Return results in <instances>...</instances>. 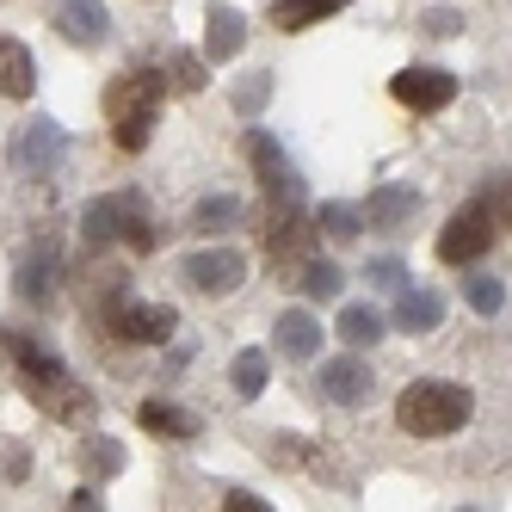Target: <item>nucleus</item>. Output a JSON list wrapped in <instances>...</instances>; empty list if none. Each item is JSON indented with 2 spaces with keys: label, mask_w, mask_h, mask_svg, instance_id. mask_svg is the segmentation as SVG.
<instances>
[{
  "label": "nucleus",
  "mask_w": 512,
  "mask_h": 512,
  "mask_svg": "<svg viewBox=\"0 0 512 512\" xmlns=\"http://www.w3.org/2000/svg\"><path fill=\"white\" fill-rule=\"evenodd\" d=\"M167 93H173V87H167L161 68H130V75H118L112 87H105V124H112V136H118L124 155H142V149H149Z\"/></svg>",
  "instance_id": "nucleus-1"
},
{
  "label": "nucleus",
  "mask_w": 512,
  "mask_h": 512,
  "mask_svg": "<svg viewBox=\"0 0 512 512\" xmlns=\"http://www.w3.org/2000/svg\"><path fill=\"white\" fill-rule=\"evenodd\" d=\"M469 389L463 383H438V377H420L395 395V426L401 432H414V438H445L469 420Z\"/></svg>",
  "instance_id": "nucleus-2"
},
{
  "label": "nucleus",
  "mask_w": 512,
  "mask_h": 512,
  "mask_svg": "<svg viewBox=\"0 0 512 512\" xmlns=\"http://www.w3.org/2000/svg\"><path fill=\"white\" fill-rule=\"evenodd\" d=\"M81 235H87V247H136V253H149L155 247L149 198H142V192H105V198H93L87 216H81Z\"/></svg>",
  "instance_id": "nucleus-3"
},
{
  "label": "nucleus",
  "mask_w": 512,
  "mask_h": 512,
  "mask_svg": "<svg viewBox=\"0 0 512 512\" xmlns=\"http://www.w3.org/2000/svg\"><path fill=\"white\" fill-rule=\"evenodd\" d=\"M253 229H260V247H266L272 266H297L303 253L315 247V216L303 204H266Z\"/></svg>",
  "instance_id": "nucleus-4"
},
{
  "label": "nucleus",
  "mask_w": 512,
  "mask_h": 512,
  "mask_svg": "<svg viewBox=\"0 0 512 512\" xmlns=\"http://www.w3.org/2000/svg\"><path fill=\"white\" fill-rule=\"evenodd\" d=\"M241 149H247L253 179L266 186V204H303V173L284 161V149H278L266 130H247V136H241Z\"/></svg>",
  "instance_id": "nucleus-5"
},
{
  "label": "nucleus",
  "mask_w": 512,
  "mask_h": 512,
  "mask_svg": "<svg viewBox=\"0 0 512 512\" xmlns=\"http://www.w3.org/2000/svg\"><path fill=\"white\" fill-rule=\"evenodd\" d=\"M173 327H179V315L161 309V303H136V297H112V303H105V334L124 340V346H155V340L173 334Z\"/></svg>",
  "instance_id": "nucleus-6"
},
{
  "label": "nucleus",
  "mask_w": 512,
  "mask_h": 512,
  "mask_svg": "<svg viewBox=\"0 0 512 512\" xmlns=\"http://www.w3.org/2000/svg\"><path fill=\"white\" fill-rule=\"evenodd\" d=\"M488 247H494V216H488L482 198H475L469 210H457L445 223V235H438V260H445V266H475Z\"/></svg>",
  "instance_id": "nucleus-7"
},
{
  "label": "nucleus",
  "mask_w": 512,
  "mask_h": 512,
  "mask_svg": "<svg viewBox=\"0 0 512 512\" xmlns=\"http://www.w3.org/2000/svg\"><path fill=\"white\" fill-rule=\"evenodd\" d=\"M62 278H68V266H62V247H56V241L25 247V260L13 266L19 297H25V303H38V309H50V303L62 297Z\"/></svg>",
  "instance_id": "nucleus-8"
},
{
  "label": "nucleus",
  "mask_w": 512,
  "mask_h": 512,
  "mask_svg": "<svg viewBox=\"0 0 512 512\" xmlns=\"http://www.w3.org/2000/svg\"><path fill=\"white\" fill-rule=\"evenodd\" d=\"M389 99L408 105V112H445V105L457 99V75L451 68H401V75L389 81Z\"/></svg>",
  "instance_id": "nucleus-9"
},
{
  "label": "nucleus",
  "mask_w": 512,
  "mask_h": 512,
  "mask_svg": "<svg viewBox=\"0 0 512 512\" xmlns=\"http://www.w3.org/2000/svg\"><path fill=\"white\" fill-rule=\"evenodd\" d=\"M186 278L204 290V297H229V290H241V278H247V260L235 247H198L186 260Z\"/></svg>",
  "instance_id": "nucleus-10"
},
{
  "label": "nucleus",
  "mask_w": 512,
  "mask_h": 512,
  "mask_svg": "<svg viewBox=\"0 0 512 512\" xmlns=\"http://www.w3.org/2000/svg\"><path fill=\"white\" fill-rule=\"evenodd\" d=\"M25 395L38 401V414H50V420H93V395L68 377V371H56V377H38V383H25Z\"/></svg>",
  "instance_id": "nucleus-11"
},
{
  "label": "nucleus",
  "mask_w": 512,
  "mask_h": 512,
  "mask_svg": "<svg viewBox=\"0 0 512 512\" xmlns=\"http://www.w3.org/2000/svg\"><path fill=\"white\" fill-rule=\"evenodd\" d=\"M56 31L75 50H99L112 38V13H105V0H56Z\"/></svg>",
  "instance_id": "nucleus-12"
},
{
  "label": "nucleus",
  "mask_w": 512,
  "mask_h": 512,
  "mask_svg": "<svg viewBox=\"0 0 512 512\" xmlns=\"http://www.w3.org/2000/svg\"><path fill=\"white\" fill-rule=\"evenodd\" d=\"M62 155H68V136H62V124H50V118L25 124V130L13 136V167H19V173H50Z\"/></svg>",
  "instance_id": "nucleus-13"
},
{
  "label": "nucleus",
  "mask_w": 512,
  "mask_h": 512,
  "mask_svg": "<svg viewBox=\"0 0 512 512\" xmlns=\"http://www.w3.org/2000/svg\"><path fill=\"white\" fill-rule=\"evenodd\" d=\"M321 395H327V401H340V408H358V401L371 395V364H364L358 352L327 358V364H321Z\"/></svg>",
  "instance_id": "nucleus-14"
},
{
  "label": "nucleus",
  "mask_w": 512,
  "mask_h": 512,
  "mask_svg": "<svg viewBox=\"0 0 512 512\" xmlns=\"http://www.w3.org/2000/svg\"><path fill=\"white\" fill-rule=\"evenodd\" d=\"M364 229H383V235H395L401 223H414L420 216V192L414 186H383V192H371L364 198Z\"/></svg>",
  "instance_id": "nucleus-15"
},
{
  "label": "nucleus",
  "mask_w": 512,
  "mask_h": 512,
  "mask_svg": "<svg viewBox=\"0 0 512 512\" xmlns=\"http://www.w3.org/2000/svg\"><path fill=\"white\" fill-rule=\"evenodd\" d=\"M445 321V297L426 284H408V290H395V327L401 334H432V327Z\"/></svg>",
  "instance_id": "nucleus-16"
},
{
  "label": "nucleus",
  "mask_w": 512,
  "mask_h": 512,
  "mask_svg": "<svg viewBox=\"0 0 512 512\" xmlns=\"http://www.w3.org/2000/svg\"><path fill=\"white\" fill-rule=\"evenodd\" d=\"M272 346H278L284 358L309 364V358H315V346H321V321H315V309H284V315H278V327H272Z\"/></svg>",
  "instance_id": "nucleus-17"
},
{
  "label": "nucleus",
  "mask_w": 512,
  "mask_h": 512,
  "mask_svg": "<svg viewBox=\"0 0 512 512\" xmlns=\"http://www.w3.org/2000/svg\"><path fill=\"white\" fill-rule=\"evenodd\" d=\"M38 87V62L19 38H0V99H31Z\"/></svg>",
  "instance_id": "nucleus-18"
},
{
  "label": "nucleus",
  "mask_w": 512,
  "mask_h": 512,
  "mask_svg": "<svg viewBox=\"0 0 512 512\" xmlns=\"http://www.w3.org/2000/svg\"><path fill=\"white\" fill-rule=\"evenodd\" d=\"M241 44H247V19L235 7H210V19H204V56L210 62H229Z\"/></svg>",
  "instance_id": "nucleus-19"
},
{
  "label": "nucleus",
  "mask_w": 512,
  "mask_h": 512,
  "mask_svg": "<svg viewBox=\"0 0 512 512\" xmlns=\"http://www.w3.org/2000/svg\"><path fill=\"white\" fill-rule=\"evenodd\" d=\"M136 420H142V432H161V438H198L204 432V420L192 408H173V401H142Z\"/></svg>",
  "instance_id": "nucleus-20"
},
{
  "label": "nucleus",
  "mask_w": 512,
  "mask_h": 512,
  "mask_svg": "<svg viewBox=\"0 0 512 512\" xmlns=\"http://www.w3.org/2000/svg\"><path fill=\"white\" fill-rule=\"evenodd\" d=\"M352 0H278L272 7V25L278 31H309V25H321V19H334V13H346Z\"/></svg>",
  "instance_id": "nucleus-21"
},
{
  "label": "nucleus",
  "mask_w": 512,
  "mask_h": 512,
  "mask_svg": "<svg viewBox=\"0 0 512 512\" xmlns=\"http://www.w3.org/2000/svg\"><path fill=\"white\" fill-rule=\"evenodd\" d=\"M383 327H389V321H383L371 303H346V309H340V340H346V346H377Z\"/></svg>",
  "instance_id": "nucleus-22"
},
{
  "label": "nucleus",
  "mask_w": 512,
  "mask_h": 512,
  "mask_svg": "<svg viewBox=\"0 0 512 512\" xmlns=\"http://www.w3.org/2000/svg\"><path fill=\"white\" fill-rule=\"evenodd\" d=\"M235 395L241 401H253V395H266V383H272V358L260 352V346H247V352H235Z\"/></svg>",
  "instance_id": "nucleus-23"
},
{
  "label": "nucleus",
  "mask_w": 512,
  "mask_h": 512,
  "mask_svg": "<svg viewBox=\"0 0 512 512\" xmlns=\"http://www.w3.org/2000/svg\"><path fill=\"white\" fill-rule=\"evenodd\" d=\"M81 469L93 475V482H105V475H118L124 469V445H118V438H87V445H81Z\"/></svg>",
  "instance_id": "nucleus-24"
},
{
  "label": "nucleus",
  "mask_w": 512,
  "mask_h": 512,
  "mask_svg": "<svg viewBox=\"0 0 512 512\" xmlns=\"http://www.w3.org/2000/svg\"><path fill=\"white\" fill-rule=\"evenodd\" d=\"M241 216V198H229V192H216V198H204L198 210H192V229L198 235H216V229H229Z\"/></svg>",
  "instance_id": "nucleus-25"
},
{
  "label": "nucleus",
  "mask_w": 512,
  "mask_h": 512,
  "mask_svg": "<svg viewBox=\"0 0 512 512\" xmlns=\"http://www.w3.org/2000/svg\"><path fill=\"white\" fill-rule=\"evenodd\" d=\"M315 223H321V235H334V241H352V235L364 229V216H358L352 204H321V216H315Z\"/></svg>",
  "instance_id": "nucleus-26"
},
{
  "label": "nucleus",
  "mask_w": 512,
  "mask_h": 512,
  "mask_svg": "<svg viewBox=\"0 0 512 512\" xmlns=\"http://www.w3.org/2000/svg\"><path fill=\"white\" fill-rule=\"evenodd\" d=\"M340 284H346V278H340L334 260H309V266H303V290H309L315 303H321V297H340Z\"/></svg>",
  "instance_id": "nucleus-27"
},
{
  "label": "nucleus",
  "mask_w": 512,
  "mask_h": 512,
  "mask_svg": "<svg viewBox=\"0 0 512 512\" xmlns=\"http://www.w3.org/2000/svg\"><path fill=\"white\" fill-rule=\"evenodd\" d=\"M463 297H469V309H475V315H500L506 284H500V278H469V284H463Z\"/></svg>",
  "instance_id": "nucleus-28"
},
{
  "label": "nucleus",
  "mask_w": 512,
  "mask_h": 512,
  "mask_svg": "<svg viewBox=\"0 0 512 512\" xmlns=\"http://www.w3.org/2000/svg\"><path fill=\"white\" fill-rule=\"evenodd\" d=\"M161 75H167V87H179V93H198V87H204V68H198L192 56H179V50H167V68H161Z\"/></svg>",
  "instance_id": "nucleus-29"
},
{
  "label": "nucleus",
  "mask_w": 512,
  "mask_h": 512,
  "mask_svg": "<svg viewBox=\"0 0 512 512\" xmlns=\"http://www.w3.org/2000/svg\"><path fill=\"white\" fill-rule=\"evenodd\" d=\"M482 204H488V216H494L500 229H512V173L488 179V186H482Z\"/></svg>",
  "instance_id": "nucleus-30"
},
{
  "label": "nucleus",
  "mask_w": 512,
  "mask_h": 512,
  "mask_svg": "<svg viewBox=\"0 0 512 512\" xmlns=\"http://www.w3.org/2000/svg\"><path fill=\"white\" fill-rule=\"evenodd\" d=\"M364 284H377V290H408V272H401L395 253H383V260L364 266Z\"/></svg>",
  "instance_id": "nucleus-31"
},
{
  "label": "nucleus",
  "mask_w": 512,
  "mask_h": 512,
  "mask_svg": "<svg viewBox=\"0 0 512 512\" xmlns=\"http://www.w3.org/2000/svg\"><path fill=\"white\" fill-rule=\"evenodd\" d=\"M266 93H272V81H266V75H247V81L235 87V112H241V118H253V112L266 105Z\"/></svg>",
  "instance_id": "nucleus-32"
},
{
  "label": "nucleus",
  "mask_w": 512,
  "mask_h": 512,
  "mask_svg": "<svg viewBox=\"0 0 512 512\" xmlns=\"http://www.w3.org/2000/svg\"><path fill=\"white\" fill-rule=\"evenodd\" d=\"M457 25H463V19H457L451 7H432V13H426V31H432V38H445V31H457Z\"/></svg>",
  "instance_id": "nucleus-33"
},
{
  "label": "nucleus",
  "mask_w": 512,
  "mask_h": 512,
  "mask_svg": "<svg viewBox=\"0 0 512 512\" xmlns=\"http://www.w3.org/2000/svg\"><path fill=\"white\" fill-rule=\"evenodd\" d=\"M223 512H272V506H266L260 494H229V500H223Z\"/></svg>",
  "instance_id": "nucleus-34"
},
{
  "label": "nucleus",
  "mask_w": 512,
  "mask_h": 512,
  "mask_svg": "<svg viewBox=\"0 0 512 512\" xmlns=\"http://www.w3.org/2000/svg\"><path fill=\"white\" fill-rule=\"evenodd\" d=\"M68 512H105V506H99V494H93V488H81L75 500H68Z\"/></svg>",
  "instance_id": "nucleus-35"
},
{
  "label": "nucleus",
  "mask_w": 512,
  "mask_h": 512,
  "mask_svg": "<svg viewBox=\"0 0 512 512\" xmlns=\"http://www.w3.org/2000/svg\"><path fill=\"white\" fill-rule=\"evenodd\" d=\"M463 512H475V506H463Z\"/></svg>",
  "instance_id": "nucleus-36"
}]
</instances>
